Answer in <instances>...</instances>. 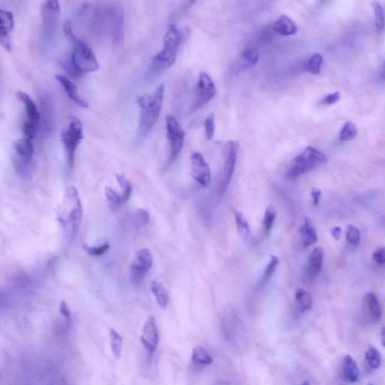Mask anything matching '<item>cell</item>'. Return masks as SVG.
I'll return each instance as SVG.
<instances>
[{"mask_svg":"<svg viewBox=\"0 0 385 385\" xmlns=\"http://www.w3.org/2000/svg\"><path fill=\"white\" fill-rule=\"evenodd\" d=\"M326 162L328 158L323 152L316 148L308 146L302 154L294 160L292 166L286 172V176L288 178H296Z\"/></svg>","mask_w":385,"mask_h":385,"instance_id":"5","label":"cell"},{"mask_svg":"<svg viewBox=\"0 0 385 385\" xmlns=\"http://www.w3.org/2000/svg\"><path fill=\"white\" fill-rule=\"evenodd\" d=\"M276 218V210L274 207L272 206H270L267 207L264 218V230H265L267 234L270 232L272 228Z\"/></svg>","mask_w":385,"mask_h":385,"instance_id":"38","label":"cell"},{"mask_svg":"<svg viewBox=\"0 0 385 385\" xmlns=\"http://www.w3.org/2000/svg\"><path fill=\"white\" fill-rule=\"evenodd\" d=\"M358 134V130L356 125L352 122H346L340 131V140L342 142L352 141L356 138Z\"/></svg>","mask_w":385,"mask_h":385,"instance_id":"32","label":"cell"},{"mask_svg":"<svg viewBox=\"0 0 385 385\" xmlns=\"http://www.w3.org/2000/svg\"><path fill=\"white\" fill-rule=\"evenodd\" d=\"M272 30L283 36H290L298 32V28L290 17L283 14L273 24Z\"/></svg>","mask_w":385,"mask_h":385,"instance_id":"20","label":"cell"},{"mask_svg":"<svg viewBox=\"0 0 385 385\" xmlns=\"http://www.w3.org/2000/svg\"><path fill=\"white\" fill-rule=\"evenodd\" d=\"M166 137L170 143V158L168 164H172L177 160L183 148L185 132L178 120L172 116H166Z\"/></svg>","mask_w":385,"mask_h":385,"instance_id":"8","label":"cell"},{"mask_svg":"<svg viewBox=\"0 0 385 385\" xmlns=\"http://www.w3.org/2000/svg\"><path fill=\"white\" fill-rule=\"evenodd\" d=\"M373 259L378 264H385V248H379L373 254Z\"/></svg>","mask_w":385,"mask_h":385,"instance_id":"44","label":"cell"},{"mask_svg":"<svg viewBox=\"0 0 385 385\" xmlns=\"http://www.w3.org/2000/svg\"><path fill=\"white\" fill-rule=\"evenodd\" d=\"M340 98H341V95L338 91L337 92H332V94H328L324 98L323 100L322 101V104L324 105L330 106L334 105V104H336L340 101Z\"/></svg>","mask_w":385,"mask_h":385,"instance_id":"43","label":"cell"},{"mask_svg":"<svg viewBox=\"0 0 385 385\" xmlns=\"http://www.w3.org/2000/svg\"><path fill=\"white\" fill-rule=\"evenodd\" d=\"M312 198L313 200V204L314 206L318 205L320 202V196H322V191L319 189H312L311 192Z\"/></svg>","mask_w":385,"mask_h":385,"instance_id":"46","label":"cell"},{"mask_svg":"<svg viewBox=\"0 0 385 385\" xmlns=\"http://www.w3.org/2000/svg\"><path fill=\"white\" fill-rule=\"evenodd\" d=\"M191 176L201 186L208 188L211 183V170L202 154L192 152L190 156Z\"/></svg>","mask_w":385,"mask_h":385,"instance_id":"12","label":"cell"},{"mask_svg":"<svg viewBox=\"0 0 385 385\" xmlns=\"http://www.w3.org/2000/svg\"><path fill=\"white\" fill-rule=\"evenodd\" d=\"M372 8L374 11V25L378 34H382L385 29V14L383 7L378 2H372Z\"/></svg>","mask_w":385,"mask_h":385,"instance_id":"30","label":"cell"},{"mask_svg":"<svg viewBox=\"0 0 385 385\" xmlns=\"http://www.w3.org/2000/svg\"><path fill=\"white\" fill-rule=\"evenodd\" d=\"M324 260V250L322 248H316L310 254L307 266V276L308 278H314L322 271Z\"/></svg>","mask_w":385,"mask_h":385,"instance_id":"21","label":"cell"},{"mask_svg":"<svg viewBox=\"0 0 385 385\" xmlns=\"http://www.w3.org/2000/svg\"><path fill=\"white\" fill-rule=\"evenodd\" d=\"M164 90V85L161 84L153 94L137 96V105L140 107L138 134L140 138L148 136L158 122L162 111Z\"/></svg>","mask_w":385,"mask_h":385,"instance_id":"2","label":"cell"},{"mask_svg":"<svg viewBox=\"0 0 385 385\" xmlns=\"http://www.w3.org/2000/svg\"><path fill=\"white\" fill-rule=\"evenodd\" d=\"M154 258L148 248H142L136 254L130 267V276L132 282L140 283L152 268Z\"/></svg>","mask_w":385,"mask_h":385,"instance_id":"11","label":"cell"},{"mask_svg":"<svg viewBox=\"0 0 385 385\" xmlns=\"http://www.w3.org/2000/svg\"><path fill=\"white\" fill-rule=\"evenodd\" d=\"M191 361L194 366L205 368L212 364L214 360L205 348L198 346L192 349Z\"/></svg>","mask_w":385,"mask_h":385,"instance_id":"24","label":"cell"},{"mask_svg":"<svg viewBox=\"0 0 385 385\" xmlns=\"http://www.w3.org/2000/svg\"><path fill=\"white\" fill-rule=\"evenodd\" d=\"M331 234H332V236H334V238H335L336 240H340L342 234L341 228H338V226H336V228H332V229L331 230Z\"/></svg>","mask_w":385,"mask_h":385,"instance_id":"47","label":"cell"},{"mask_svg":"<svg viewBox=\"0 0 385 385\" xmlns=\"http://www.w3.org/2000/svg\"><path fill=\"white\" fill-rule=\"evenodd\" d=\"M301 235V243L304 248H307L318 242V235L312 222L306 217L304 224L300 230Z\"/></svg>","mask_w":385,"mask_h":385,"instance_id":"22","label":"cell"},{"mask_svg":"<svg viewBox=\"0 0 385 385\" xmlns=\"http://www.w3.org/2000/svg\"><path fill=\"white\" fill-rule=\"evenodd\" d=\"M105 195L108 204L112 208H117L120 206L123 201H122V195H119L112 188L111 186H106L105 188Z\"/></svg>","mask_w":385,"mask_h":385,"instance_id":"37","label":"cell"},{"mask_svg":"<svg viewBox=\"0 0 385 385\" xmlns=\"http://www.w3.org/2000/svg\"><path fill=\"white\" fill-rule=\"evenodd\" d=\"M323 56L320 54H313L307 61L306 70L312 74H318L322 70Z\"/></svg>","mask_w":385,"mask_h":385,"instance_id":"33","label":"cell"},{"mask_svg":"<svg viewBox=\"0 0 385 385\" xmlns=\"http://www.w3.org/2000/svg\"><path fill=\"white\" fill-rule=\"evenodd\" d=\"M55 78H56L58 82L60 84L61 86H62L64 90L72 100L74 101L76 104L80 106L82 108H88V102L82 98V96L79 94L78 91L77 86L70 78L62 76V74H56Z\"/></svg>","mask_w":385,"mask_h":385,"instance_id":"17","label":"cell"},{"mask_svg":"<svg viewBox=\"0 0 385 385\" xmlns=\"http://www.w3.org/2000/svg\"><path fill=\"white\" fill-rule=\"evenodd\" d=\"M116 180L122 189V198L124 204V202H126L130 196L132 190V186H131L130 182L123 174H116Z\"/></svg>","mask_w":385,"mask_h":385,"instance_id":"35","label":"cell"},{"mask_svg":"<svg viewBox=\"0 0 385 385\" xmlns=\"http://www.w3.org/2000/svg\"><path fill=\"white\" fill-rule=\"evenodd\" d=\"M17 96L25 106L26 117H28L26 122H30V123L38 125L40 126L41 116H40V112L37 108L35 102L28 94L23 92V91H18L17 92Z\"/></svg>","mask_w":385,"mask_h":385,"instance_id":"18","label":"cell"},{"mask_svg":"<svg viewBox=\"0 0 385 385\" xmlns=\"http://www.w3.org/2000/svg\"><path fill=\"white\" fill-rule=\"evenodd\" d=\"M40 130L43 137H47L54 129V107L50 96L48 94H43L40 98Z\"/></svg>","mask_w":385,"mask_h":385,"instance_id":"15","label":"cell"},{"mask_svg":"<svg viewBox=\"0 0 385 385\" xmlns=\"http://www.w3.org/2000/svg\"><path fill=\"white\" fill-rule=\"evenodd\" d=\"M295 300L300 312L305 313L312 307L313 300L311 294L302 288H300L295 294Z\"/></svg>","mask_w":385,"mask_h":385,"instance_id":"27","label":"cell"},{"mask_svg":"<svg viewBox=\"0 0 385 385\" xmlns=\"http://www.w3.org/2000/svg\"><path fill=\"white\" fill-rule=\"evenodd\" d=\"M182 34L177 26L170 24L164 37L162 50L152 59L149 73L165 71L174 64L182 43Z\"/></svg>","mask_w":385,"mask_h":385,"instance_id":"4","label":"cell"},{"mask_svg":"<svg viewBox=\"0 0 385 385\" xmlns=\"http://www.w3.org/2000/svg\"><path fill=\"white\" fill-rule=\"evenodd\" d=\"M278 264V258L274 255H272L270 262L267 264L266 267L264 270V276H262V280L260 282L261 285H265L270 280V278L274 274Z\"/></svg>","mask_w":385,"mask_h":385,"instance_id":"36","label":"cell"},{"mask_svg":"<svg viewBox=\"0 0 385 385\" xmlns=\"http://www.w3.org/2000/svg\"><path fill=\"white\" fill-rule=\"evenodd\" d=\"M112 32L114 42L120 44L124 38V13L119 8H114L110 12Z\"/></svg>","mask_w":385,"mask_h":385,"instance_id":"19","label":"cell"},{"mask_svg":"<svg viewBox=\"0 0 385 385\" xmlns=\"http://www.w3.org/2000/svg\"><path fill=\"white\" fill-rule=\"evenodd\" d=\"M34 140L23 138L14 144V162L19 171H25L30 165L34 155Z\"/></svg>","mask_w":385,"mask_h":385,"instance_id":"14","label":"cell"},{"mask_svg":"<svg viewBox=\"0 0 385 385\" xmlns=\"http://www.w3.org/2000/svg\"><path fill=\"white\" fill-rule=\"evenodd\" d=\"M110 344H111L113 356L116 359L118 360L122 356V348H123V338L116 330L112 329L110 330Z\"/></svg>","mask_w":385,"mask_h":385,"instance_id":"31","label":"cell"},{"mask_svg":"<svg viewBox=\"0 0 385 385\" xmlns=\"http://www.w3.org/2000/svg\"><path fill=\"white\" fill-rule=\"evenodd\" d=\"M217 89L211 76L206 72L200 73L196 86L195 99L192 102L191 110L192 111H196L205 106L214 98Z\"/></svg>","mask_w":385,"mask_h":385,"instance_id":"9","label":"cell"},{"mask_svg":"<svg viewBox=\"0 0 385 385\" xmlns=\"http://www.w3.org/2000/svg\"><path fill=\"white\" fill-rule=\"evenodd\" d=\"M382 78L384 79L385 80V65H384V67L383 72H382Z\"/></svg>","mask_w":385,"mask_h":385,"instance_id":"49","label":"cell"},{"mask_svg":"<svg viewBox=\"0 0 385 385\" xmlns=\"http://www.w3.org/2000/svg\"><path fill=\"white\" fill-rule=\"evenodd\" d=\"M150 290L156 298V302L160 308L166 310L170 302V296L165 286L160 282L153 280L150 284Z\"/></svg>","mask_w":385,"mask_h":385,"instance_id":"26","label":"cell"},{"mask_svg":"<svg viewBox=\"0 0 385 385\" xmlns=\"http://www.w3.org/2000/svg\"><path fill=\"white\" fill-rule=\"evenodd\" d=\"M110 244L108 242L104 243L99 246H94V247H85V250L88 252V254L91 256H101L104 254L107 250L110 249Z\"/></svg>","mask_w":385,"mask_h":385,"instance_id":"41","label":"cell"},{"mask_svg":"<svg viewBox=\"0 0 385 385\" xmlns=\"http://www.w3.org/2000/svg\"><path fill=\"white\" fill-rule=\"evenodd\" d=\"M59 310L60 314H62L65 318L70 320V317H71V312H70V308H68L66 302H64V301H61V302H60Z\"/></svg>","mask_w":385,"mask_h":385,"instance_id":"45","label":"cell"},{"mask_svg":"<svg viewBox=\"0 0 385 385\" xmlns=\"http://www.w3.org/2000/svg\"><path fill=\"white\" fill-rule=\"evenodd\" d=\"M150 216L148 212L144 210H138L132 216V222L136 226H142L148 223Z\"/></svg>","mask_w":385,"mask_h":385,"instance_id":"39","label":"cell"},{"mask_svg":"<svg viewBox=\"0 0 385 385\" xmlns=\"http://www.w3.org/2000/svg\"><path fill=\"white\" fill-rule=\"evenodd\" d=\"M260 59V52L258 48L252 44L246 46L243 49L240 58V66L242 70H247L255 66Z\"/></svg>","mask_w":385,"mask_h":385,"instance_id":"23","label":"cell"},{"mask_svg":"<svg viewBox=\"0 0 385 385\" xmlns=\"http://www.w3.org/2000/svg\"><path fill=\"white\" fill-rule=\"evenodd\" d=\"M236 225L238 234L242 238L248 240L250 235V226L246 216L238 211L234 212Z\"/></svg>","mask_w":385,"mask_h":385,"instance_id":"29","label":"cell"},{"mask_svg":"<svg viewBox=\"0 0 385 385\" xmlns=\"http://www.w3.org/2000/svg\"><path fill=\"white\" fill-rule=\"evenodd\" d=\"M238 148H240V144L237 141H228L225 144L223 178L219 189V194L223 195L229 188L235 171Z\"/></svg>","mask_w":385,"mask_h":385,"instance_id":"10","label":"cell"},{"mask_svg":"<svg viewBox=\"0 0 385 385\" xmlns=\"http://www.w3.org/2000/svg\"><path fill=\"white\" fill-rule=\"evenodd\" d=\"M380 340L382 346L385 348V326H383L380 330Z\"/></svg>","mask_w":385,"mask_h":385,"instance_id":"48","label":"cell"},{"mask_svg":"<svg viewBox=\"0 0 385 385\" xmlns=\"http://www.w3.org/2000/svg\"><path fill=\"white\" fill-rule=\"evenodd\" d=\"M368 385H373L372 384H370Z\"/></svg>","mask_w":385,"mask_h":385,"instance_id":"51","label":"cell"},{"mask_svg":"<svg viewBox=\"0 0 385 385\" xmlns=\"http://www.w3.org/2000/svg\"><path fill=\"white\" fill-rule=\"evenodd\" d=\"M14 24V14L7 10H0V42L2 47L11 52L12 44L10 34Z\"/></svg>","mask_w":385,"mask_h":385,"instance_id":"16","label":"cell"},{"mask_svg":"<svg viewBox=\"0 0 385 385\" xmlns=\"http://www.w3.org/2000/svg\"><path fill=\"white\" fill-rule=\"evenodd\" d=\"M140 340L143 347L146 349L148 356L149 358H152L158 348L160 341L159 332L156 320L154 316H149L144 322Z\"/></svg>","mask_w":385,"mask_h":385,"instance_id":"13","label":"cell"},{"mask_svg":"<svg viewBox=\"0 0 385 385\" xmlns=\"http://www.w3.org/2000/svg\"><path fill=\"white\" fill-rule=\"evenodd\" d=\"M343 374L348 382L354 383L359 380L360 370L355 360L350 355H346L343 362Z\"/></svg>","mask_w":385,"mask_h":385,"instance_id":"25","label":"cell"},{"mask_svg":"<svg viewBox=\"0 0 385 385\" xmlns=\"http://www.w3.org/2000/svg\"><path fill=\"white\" fill-rule=\"evenodd\" d=\"M365 356L366 360L370 368L377 370L380 367V364H382V356L376 348H368V350L366 352Z\"/></svg>","mask_w":385,"mask_h":385,"instance_id":"34","label":"cell"},{"mask_svg":"<svg viewBox=\"0 0 385 385\" xmlns=\"http://www.w3.org/2000/svg\"><path fill=\"white\" fill-rule=\"evenodd\" d=\"M301 385H310V382H304V383H302Z\"/></svg>","mask_w":385,"mask_h":385,"instance_id":"50","label":"cell"},{"mask_svg":"<svg viewBox=\"0 0 385 385\" xmlns=\"http://www.w3.org/2000/svg\"><path fill=\"white\" fill-rule=\"evenodd\" d=\"M60 11L58 1H46L42 6V36L43 41L47 44L53 41L56 34Z\"/></svg>","mask_w":385,"mask_h":385,"instance_id":"7","label":"cell"},{"mask_svg":"<svg viewBox=\"0 0 385 385\" xmlns=\"http://www.w3.org/2000/svg\"><path fill=\"white\" fill-rule=\"evenodd\" d=\"M346 238L350 244L354 246H359L360 242V232L359 230L353 225L348 226Z\"/></svg>","mask_w":385,"mask_h":385,"instance_id":"40","label":"cell"},{"mask_svg":"<svg viewBox=\"0 0 385 385\" xmlns=\"http://www.w3.org/2000/svg\"><path fill=\"white\" fill-rule=\"evenodd\" d=\"M365 302L373 322H377L382 318V308L377 298L373 294H368L365 296Z\"/></svg>","mask_w":385,"mask_h":385,"instance_id":"28","label":"cell"},{"mask_svg":"<svg viewBox=\"0 0 385 385\" xmlns=\"http://www.w3.org/2000/svg\"><path fill=\"white\" fill-rule=\"evenodd\" d=\"M84 138L83 126L78 119H73L61 132V141L64 144L70 168H73L74 155L79 144Z\"/></svg>","mask_w":385,"mask_h":385,"instance_id":"6","label":"cell"},{"mask_svg":"<svg viewBox=\"0 0 385 385\" xmlns=\"http://www.w3.org/2000/svg\"><path fill=\"white\" fill-rule=\"evenodd\" d=\"M66 37L72 44V52L68 62V71L71 76L80 77L86 73L96 71L99 64L90 48L74 35L70 20H65L62 25Z\"/></svg>","mask_w":385,"mask_h":385,"instance_id":"1","label":"cell"},{"mask_svg":"<svg viewBox=\"0 0 385 385\" xmlns=\"http://www.w3.org/2000/svg\"><path fill=\"white\" fill-rule=\"evenodd\" d=\"M205 126L206 135L207 140H212L214 135V116L213 114H210L206 118L204 122Z\"/></svg>","mask_w":385,"mask_h":385,"instance_id":"42","label":"cell"},{"mask_svg":"<svg viewBox=\"0 0 385 385\" xmlns=\"http://www.w3.org/2000/svg\"><path fill=\"white\" fill-rule=\"evenodd\" d=\"M58 216L68 238L74 240L83 217V208L77 188L70 186L66 189Z\"/></svg>","mask_w":385,"mask_h":385,"instance_id":"3","label":"cell"}]
</instances>
